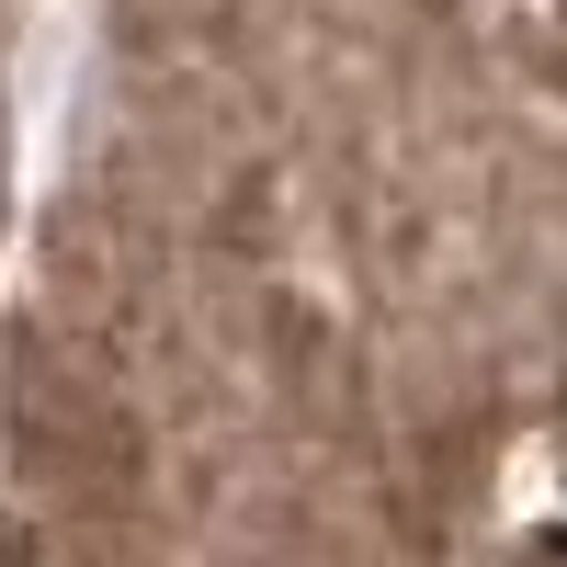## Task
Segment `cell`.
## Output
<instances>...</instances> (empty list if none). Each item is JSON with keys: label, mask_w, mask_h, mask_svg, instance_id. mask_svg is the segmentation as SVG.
Wrapping results in <instances>:
<instances>
[{"label": "cell", "mask_w": 567, "mask_h": 567, "mask_svg": "<svg viewBox=\"0 0 567 567\" xmlns=\"http://www.w3.org/2000/svg\"><path fill=\"white\" fill-rule=\"evenodd\" d=\"M523 567H567V523H556V534H534V545H523Z\"/></svg>", "instance_id": "cell-1"}]
</instances>
